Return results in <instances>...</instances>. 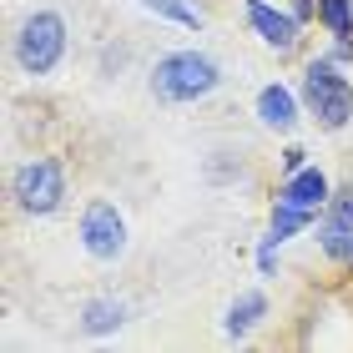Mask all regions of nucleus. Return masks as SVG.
<instances>
[{"instance_id":"nucleus-1","label":"nucleus","mask_w":353,"mask_h":353,"mask_svg":"<svg viewBox=\"0 0 353 353\" xmlns=\"http://www.w3.org/2000/svg\"><path fill=\"white\" fill-rule=\"evenodd\" d=\"M217 81H222L217 61L202 56V51H172V56L157 61V71H152L157 101H197V96H207Z\"/></svg>"},{"instance_id":"nucleus-2","label":"nucleus","mask_w":353,"mask_h":353,"mask_svg":"<svg viewBox=\"0 0 353 353\" xmlns=\"http://www.w3.org/2000/svg\"><path fill=\"white\" fill-rule=\"evenodd\" d=\"M66 56V21L56 10H36L26 15L21 36H15V61H21L26 76H46L56 71V61Z\"/></svg>"},{"instance_id":"nucleus-3","label":"nucleus","mask_w":353,"mask_h":353,"mask_svg":"<svg viewBox=\"0 0 353 353\" xmlns=\"http://www.w3.org/2000/svg\"><path fill=\"white\" fill-rule=\"evenodd\" d=\"M303 101H308V111L328 126V132H339V126L353 117V91L328 61H313L308 66V76H303Z\"/></svg>"},{"instance_id":"nucleus-4","label":"nucleus","mask_w":353,"mask_h":353,"mask_svg":"<svg viewBox=\"0 0 353 353\" xmlns=\"http://www.w3.org/2000/svg\"><path fill=\"white\" fill-rule=\"evenodd\" d=\"M15 202L26 207V212H56L61 197H66V172H61L56 157H36V162H26L21 172H15Z\"/></svg>"},{"instance_id":"nucleus-5","label":"nucleus","mask_w":353,"mask_h":353,"mask_svg":"<svg viewBox=\"0 0 353 353\" xmlns=\"http://www.w3.org/2000/svg\"><path fill=\"white\" fill-rule=\"evenodd\" d=\"M81 243H86L91 258H101V263H111V258H121V252H126V222H121V212L111 202L96 197L81 212Z\"/></svg>"},{"instance_id":"nucleus-6","label":"nucleus","mask_w":353,"mask_h":353,"mask_svg":"<svg viewBox=\"0 0 353 353\" xmlns=\"http://www.w3.org/2000/svg\"><path fill=\"white\" fill-rule=\"evenodd\" d=\"M248 21H252V30H258L272 51H293L298 46V15L272 10L268 0H248Z\"/></svg>"},{"instance_id":"nucleus-7","label":"nucleus","mask_w":353,"mask_h":353,"mask_svg":"<svg viewBox=\"0 0 353 353\" xmlns=\"http://www.w3.org/2000/svg\"><path fill=\"white\" fill-rule=\"evenodd\" d=\"M328 197H333V192H328V176L318 172V167H303V172H293V176L278 187V202L308 207V212H313V207H323Z\"/></svg>"},{"instance_id":"nucleus-8","label":"nucleus","mask_w":353,"mask_h":353,"mask_svg":"<svg viewBox=\"0 0 353 353\" xmlns=\"http://www.w3.org/2000/svg\"><path fill=\"white\" fill-rule=\"evenodd\" d=\"M258 117L272 126V132H288V126L298 121V101H293V91H283V86H263V91H258Z\"/></svg>"},{"instance_id":"nucleus-9","label":"nucleus","mask_w":353,"mask_h":353,"mask_svg":"<svg viewBox=\"0 0 353 353\" xmlns=\"http://www.w3.org/2000/svg\"><path fill=\"white\" fill-rule=\"evenodd\" d=\"M263 313H268V298L263 293H243L228 308V333H232V339H243V333H252V328L263 323Z\"/></svg>"},{"instance_id":"nucleus-10","label":"nucleus","mask_w":353,"mask_h":353,"mask_svg":"<svg viewBox=\"0 0 353 353\" xmlns=\"http://www.w3.org/2000/svg\"><path fill=\"white\" fill-rule=\"evenodd\" d=\"M121 318H126V308H121L117 298H96L91 308H86V333H96V339H101V333L121 328Z\"/></svg>"},{"instance_id":"nucleus-11","label":"nucleus","mask_w":353,"mask_h":353,"mask_svg":"<svg viewBox=\"0 0 353 353\" xmlns=\"http://www.w3.org/2000/svg\"><path fill=\"white\" fill-rule=\"evenodd\" d=\"M318 15H323V26L348 46V36H353V6L348 0H318Z\"/></svg>"},{"instance_id":"nucleus-12","label":"nucleus","mask_w":353,"mask_h":353,"mask_svg":"<svg viewBox=\"0 0 353 353\" xmlns=\"http://www.w3.org/2000/svg\"><path fill=\"white\" fill-rule=\"evenodd\" d=\"M318 237H323V248L333 252V258H343V263H353V232H348V222H323L318 228Z\"/></svg>"},{"instance_id":"nucleus-13","label":"nucleus","mask_w":353,"mask_h":353,"mask_svg":"<svg viewBox=\"0 0 353 353\" xmlns=\"http://www.w3.org/2000/svg\"><path fill=\"white\" fill-rule=\"evenodd\" d=\"M308 207H293V202H278V207H272V232H278V237H293L298 228H308Z\"/></svg>"},{"instance_id":"nucleus-14","label":"nucleus","mask_w":353,"mask_h":353,"mask_svg":"<svg viewBox=\"0 0 353 353\" xmlns=\"http://www.w3.org/2000/svg\"><path fill=\"white\" fill-rule=\"evenodd\" d=\"M147 6H152V10H162V15H172V21H182V26H192V30L202 26V15L192 10V6H182V0H147Z\"/></svg>"},{"instance_id":"nucleus-15","label":"nucleus","mask_w":353,"mask_h":353,"mask_svg":"<svg viewBox=\"0 0 353 353\" xmlns=\"http://www.w3.org/2000/svg\"><path fill=\"white\" fill-rule=\"evenodd\" d=\"M333 222H348V228H353V192H343V197L339 202H333V212H328Z\"/></svg>"},{"instance_id":"nucleus-16","label":"nucleus","mask_w":353,"mask_h":353,"mask_svg":"<svg viewBox=\"0 0 353 353\" xmlns=\"http://www.w3.org/2000/svg\"><path fill=\"white\" fill-rule=\"evenodd\" d=\"M303 157H308L303 147H288V157H283V162H288V172H303Z\"/></svg>"}]
</instances>
